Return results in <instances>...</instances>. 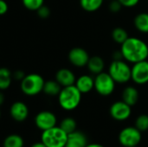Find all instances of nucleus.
<instances>
[{"mask_svg":"<svg viewBox=\"0 0 148 147\" xmlns=\"http://www.w3.org/2000/svg\"><path fill=\"white\" fill-rule=\"evenodd\" d=\"M121 52L126 62L134 64L147 60L148 45L140 38L129 36L121 45Z\"/></svg>","mask_w":148,"mask_h":147,"instance_id":"nucleus-1","label":"nucleus"},{"mask_svg":"<svg viewBox=\"0 0 148 147\" xmlns=\"http://www.w3.org/2000/svg\"><path fill=\"white\" fill-rule=\"evenodd\" d=\"M82 94L75 86L63 87L58 94V103L66 111H73L78 107L82 101Z\"/></svg>","mask_w":148,"mask_h":147,"instance_id":"nucleus-2","label":"nucleus"},{"mask_svg":"<svg viewBox=\"0 0 148 147\" xmlns=\"http://www.w3.org/2000/svg\"><path fill=\"white\" fill-rule=\"evenodd\" d=\"M118 84L127 83L131 80V67L125 60H114L108 72Z\"/></svg>","mask_w":148,"mask_h":147,"instance_id":"nucleus-3","label":"nucleus"},{"mask_svg":"<svg viewBox=\"0 0 148 147\" xmlns=\"http://www.w3.org/2000/svg\"><path fill=\"white\" fill-rule=\"evenodd\" d=\"M67 139L68 134L56 126L42 131L41 136V141L47 147H65Z\"/></svg>","mask_w":148,"mask_h":147,"instance_id":"nucleus-4","label":"nucleus"},{"mask_svg":"<svg viewBox=\"0 0 148 147\" xmlns=\"http://www.w3.org/2000/svg\"><path fill=\"white\" fill-rule=\"evenodd\" d=\"M45 81L38 74H29L21 81V89L23 93L29 96H34L42 92Z\"/></svg>","mask_w":148,"mask_h":147,"instance_id":"nucleus-5","label":"nucleus"},{"mask_svg":"<svg viewBox=\"0 0 148 147\" xmlns=\"http://www.w3.org/2000/svg\"><path fill=\"white\" fill-rule=\"evenodd\" d=\"M95 87L94 89L101 96L111 95L115 89L116 82L110 76L108 73L101 72L95 75Z\"/></svg>","mask_w":148,"mask_h":147,"instance_id":"nucleus-6","label":"nucleus"},{"mask_svg":"<svg viewBox=\"0 0 148 147\" xmlns=\"http://www.w3.org/2000/svg\"><path fill=\"white\" fill-rule=\"evenodd\" d=\"M141 133L135 126H127L120 132L118 139L123 147L138 146L142 139Z\"/></svg>","mask_w":148,"mask_h":147,"instance_id":"nucleus-7","label":"nucleus"},{"mask_svg":"<svg viewBox=\"0 0 148 147\" xmlns=\"http://www.w3.org/2000/svg\"><path fill=\"white\" fill-rule=\"evenodd\" d=\"M131 80L137 85L148 83V61L136 62L131 68Z\"/></svg>","mask_w":148,"mask_h":147,"instance_id":"nucleus-8","label":"nucleus"},{"mask_svg":"<svg viewBox=\"0 0 148 147\" xmlns=\"http://www.w3.org/2000/svg\"><path fill=\"white\" fill-rule=\"evenodd\" d=\"M132 107L123 101L114 102L109 109L110 116L117 121H124L129 119L132 113Z\"/></svg>","mask_w":148,"mask_h":147,"instance_id":"nucleus-9","label":"nucleus"},{"mask_svg":"<svg viewBox=\"0 0 148 147\" xmlns=\"http://www.w3.org/2000/svg\"><path fill=\"white\" fill-rule=\"evenodd\" d=\"M57 119L55 113L50 111H42L35 118V123L38 129L45 131L56 126Z\"/></svg>","mask_w":148,"mask_h":147,"instance_id":"nucleus-10","label":"nucleus"},{"mask_svg":"<svg viewBox=\"0 0 148 147\" xmlns=\"http://www.w3.org/2000/svg\"><path fill=\"white\" fill-rule=\"evenodd\" d=\"M68 57L69 61L73 66L77 68H83L87 66L90 56L86 49L80 47H75L69 51Z\"/></svg>","mask_w":148,"mask_h":147,"instance_id":"nucleus-11","label":"nucleus"},{"mask_svg":"<svg viewBox=\"0 0 148 147\" xmlns=\"http://www.w3.org/2000/svg\"><path fill=\"white\" fill-rule=\"evenodd\" d=\"M10 114L14 120L22 122L28 118L29 108L25 103L22 101H16L10 108Z\"/></svg>","mask_w":148,"mask_h":147,"instance_id":"nucleus-12","label":"nucleus"},{"mask_svg":"<svg viewBox=\"0 0 148 147\" xmlns=\"http://www.w3.org/2000/svg\"><path fill=\"white\" fill-rule=\"evenodd\" d=\"M56 81L63 88L75 85L76 78L75 74L69 68H61L56 74Z\"/></svg>","mask_w":148,"mask_h":147,"instance_id":"nucleus-13","label":"nucleus"},{"mask_svg":"<svg viewBox=\"0 0 148 147\" xmlns=\"http://www.w3.org/2000/svg\"><path fill=\"white\" fill-rule=\"evenodd\" d=\"M88 144L87 136L83 133L76 130L68 134V139L65 147H86Z\"/></svg>","mask_w":148,"mask_h":147,"instance_id":"nucleus-14","label":"nucleus"},{"mask_svg":"<svg viewBox=\"0 0 148 147\" xmlns=\"http://www.w3.org/2000/svg\"><path fill=\"white\" fill-rule=\"evenodd\" d=\"M75 86L79 89V91L82 94H88L94 89L95 78L88 75H82L76 79Z\"/></svg>","mask_w":148,"mask_h":147,"instance_id":"nucleus-15","label":"nucleus"},{"mask_svg":"<svg viewBox=\"0 0 148 147\" xmlns=\"http://www.w3.org/2000/svg\"><path fill=\"white\" fill-rule=\"evenodd\" d=\"M122 101L126 102L127 105L133 107L137 104L139 101V91L137 90L136 88L133 86H128L126 87L123 91H122Z\"/></svg>","mask_w":148,"mask_h":147,"instance_id":"nucleus-16","label":"nucleus"},{"mask_svg":"<svg viewBox=\"0 0 148 147\" xmlns=\"http://www.w3.org/2000/svg\"><path fill=\"white\" fill-rule=\"evenodd\" d=\"M87 67L91 74L96 75L104 71L105 62H104V60L101 56L94 55L92 57H89Z\"/></svg>","mask_w":148,"mask_h":147,"instance_id":"nucleus-17","label":"nucleus"},{"mask_svg":"<svg viewBox=\"0 0 148 147\" xmlns=\"http://www.w3.org/2000/svg\"><path fill=\"white\" fill-rule=\"evenodd\" d=\"M134 24L136 29L141 33H148V13L140 12L136 15L134 19Z\"/></svg>","mask_w":148,"mask_h":147,"instance_id":"nucleus-18","label":"nucleus"},{"mask_svg":"<svg viewBox=\"0 0 148 147\" xmlns=\"http://www.w3.org/2000/svg\"><path fill=\"white\" fill-rule=\"evenodd\" d=\"M62 88V87L56 81H48L44 82L42 92L49 96H58Z\"/></svg>","mask_w":148,"mask_h":147,"instance_id":"nucleus-19","label":"nucleus"},{"mask_svg":"<svg viewBox=\"0 0 148 147\" xmlns=\"http://www.w3.org/2000/svg\"><path fill=\"white\" fill-rule=\"evenodd\" d=\"M104 0H80L81 7L88 12H95L98 10Z\"/></svg>","mask_w":148,"mask_h":147,"instance_id":"nucleus-20","label":"nucleus"},{"mask_svg":"<svg viewBox=\"0 0 148 147\" xmlns=\"http://www.w3.org/2000/svg\"><path fill=\"white\" fill-rule=\"evenodd\" d=\"M23 139L18 134H10L7 136L3 143V147H23Z\"/></svg>","mask_w":148,"mask_h":147,"instance_id":"nucleus-21","label":"nucleus"},{"mask_svg":"<svg viewBox=\"0 0 148 147\" xmlns=\"http://www.w3.org/2000/svg\"><path fill=\"white\" fill-rule=\"evenodd\" d=\"M111 36H112L113 40L116 43H118L120 45H121L129 37L127 31L124 28H122V27H116V28H114L113 29V31H112Z\"/></svg>","mask_w":148,"mask_h":147,"instance_id":"nucleus-22","label":"nucleus"},{"mask_svg":"<svg viewBox=\"0 0 148 147\" xmlns=\"http://www.w3.org/2000/svg\"><path fill=\"white\" fill-rule=\"evenodd\" d=\"M11 83V73L6 68H0V90L7 89Z\"/></svg>","mask_w":148,"mask_h":147,"instance_id":"nucleus-23","label":"nucleus"},{"mask_svg":"<svg viewBox=\"0 0 148 147\" xmlns=\"http://www.w3.org/2000/svg\"><path fill=\"white\" fill-rule=\"evenodd\" d=\"M67 134H69L75 131H76V127H77V124L75 119L71 118V117H67L65 119H63L59 126Z\"/></svg>","mask_w":148,"mask_h":147,"instance_id":"nucleus-24","label":"nucleus"},{"mask_svg":"<svg viewBox=\"0 0 148 147\" xmlns=\"http://www.w3.org/2000/svg\"><path fill=\"white\" fill-rule=\"evenodd\" d=\"M141 133L147 132L148 130V115L147 114H140L137 117L135 120L134 126Z\"/></svg>","mask_w":148,"mask_h":147,"instance_id":"nucleus-25","label":"nucleus"},{"mask_svg":"<svg viewBox=\"0 0 148 147\" xmlns=\"http://www.w3.org/2000/svg\"><path fill=\"white\" fill-rule=\"evenodd\" d=\"M23 6L29 10H37L43 5L44 0H22Z\"/></svg>","mask_w":148,"mask_h":147,"instance_id":"nucleus-26","label":"nucleus"},{"mask_svg":"<svg viewBox=\"0 0 148 147\" xmlns=\"http://www.w3.org/2000/svg\"><path fill=\"white\" fill-rule=\"evenodd\" d=\"M122 7L123 6L118 0H111V2L109 3V5H108L109 10L112 13H118L119 11L121 10Z\"/></svg>","mask_w":148,"mask_h":147,"instance_id":"nucleus-27","label":"nucleus"},{"mask_svg":"<svg viewBox=\"0 0 148 147\" xmlns=\"http://www.w3.org/2000/svg\"><path fill=\"white\" fill-rule=\"evenodd\" d=\"M37 14H38V16L41 17V18H47L50 15V10L49 9V7L45 6L44 4L42 6H41L37 10Z\"/></svg>","mask_w":148,"mask_h":147,"instance_id":"nucleus-28","label":"nucleus"},{"mask_svg":"<svg viewBox=\"0 0 148 147\" xmlns=\"http://www.w3.org/2000/svg\"><path fill=\"white\" fill-rule=\"evenodd\" d=\"M123 7L126 8H132L136 6L139 3L140 0H118Z\"/></svg>","mask_w":148,"mask_h":147,"instance_id":"nucleus-29","label":"nucleus"},{"mask_svg":"<svg viewBox=\"0 0 148 147\" xmlns=\"http://www.w3.org/2000/svg\"><path fill=\"white\" fill-rule=\"evenodd\" d=\"M8 3L4 0H0V16L4 15L8 11Z\"/></svg>","mask_w":148,"mask_h":147,"instance_id":"nucleus-30","label":"nucleus"},{"mask_svg":"<svg viewBox=\"0 0 148 147\" xmlns=\"http://www.w3.org/2000/svg\"><path fill=\"white\" fill-rule=\"evenodd\" d=\"M13 76H14V78H15L16 80H21V81H22V80L23 79V77L25 76V75H24V73L22 72L21 70H17V71H16V72L14 73Z\"/></svg>","mask_w":148,"mask_h":147,"instance_id":"nucleus-31","label":"nucleus"},{"mask_svg":"<svg viewBox=\"0 0 148 147\" xmlns=\"http://www.w3.org/2000/svg\"><path fill=\"white\" fill-rule=\"evenodd\" d=\"M113 59H114V60H122V59H123V56H122V54H121V50L115 51V52L113 54Z\"/></svg>","mask_w":148,"mask_h":147,"instance_id":"nucleus-32","label":"nucleus"},{"mask_svg":"<svg viewBox=\"0 0 148 147\" xmlns=\"http://www.w3.org/2000/svg\"><path fill=\"white\" fill-rule=\"evenodd\" d=\"M86 147H105L104 146L98 144V143H91V144H88Z\"/></svg>","mask_w":148,"mask_h":147,"instance_id":"nucleus-33","label":"nucleus"},{"mask_svg":"<svg viewBox=\"0 0 148 147\" xmlns=\"http://www.w3.org/2000/svg\"><path fill=\"white\" fill-rule=\"evenodd\" d=\"M30 147H47L42 141L41 142H37V143H35V144H33L32 146Z\"/></svg>","mask_w":148,"mask_h":147,"instance_id":"nucleus-34","label":"nucleus"},{"mask_svg":"<svg viewBox=\"0 0 148 147\" xmlns=\"http://www.w3.org/2000/svg\"><path fill=\"white\" fill-rule=\"evenodd\" d=\"M3 101H4V96H3V94L0 92V106L3 103Z\"/></svg>","mask_w":148,"mask_h":147,"instance_id":"nucleus-35","label":"nucleus"},{"mask_svg":"<svg viewBox=\"0 0 148 147\" xmlns=\"http://www.w3.org/2000/svg\"><path fill=\"white\" fill-rule=\"evenodd\" d=\"M0 117H1V112H0Z\"/></svg>","mask_w":148,"mask_h":147,"instance_id":"nucleus-36","label":"nucleus"},{"mask_svg":"<svg viewBox=\"0 0 148 147\" xmlns=\"http://www.w3.org/2000/svg\"><path fill=\"white\" fill-rule=\"evenodd\" d=\"M133 147H138V146H133Z\"/></svg>","mask_w":148,"mask_h":147,"instance_id":"nucleus-37","label":"nucleus"}]
</instances>
